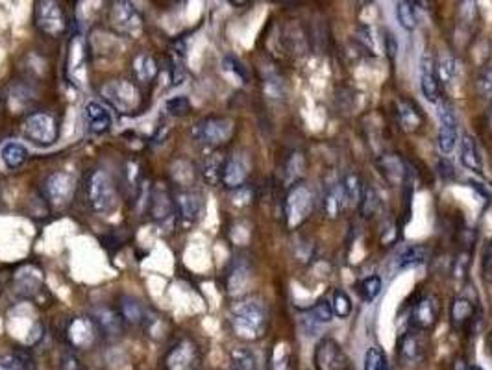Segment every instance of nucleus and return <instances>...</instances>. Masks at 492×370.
Instances as JSON below:
<instances>
[{"instance_id":"obj_1","label":"nucleus","mask_w":492,"mask_h":370,"mask_svg":"<svg viewBox=\"0 0 492 370\" xmlns=\"http://www.w3.org/2000/svg\"><path fill=\"white\" fill-rule=\"evenodd\" d=\"M231 326L241 339H259L267 329V313L254 300L239 302L231 308Z\"/></svg>"},{"instance_id":"obj_28","label":"nucleus","mask_w":492,"mask_h":370,"mask_svg":"<svg viewBox=\"0 0 492 370\" xmlns=\"http://www.w3.org/2000/svg\"><path fill=\"white\" fill-rule=\"evenodd\" d=\"M134 73H135V78L139 80V82H152L156 76H158L159 69H158V61L154 60V56L146 54H137L134 60Z\"/></svg>"},{"instance_id":"obj_50","label":"nucleus","mask_w":492,"mask_h":370,"mask_svg":"<svg viewBox=\"0 0 492 370\" xmlns=\"http://www.w3.org/2000/svg\"><path fill=\"white\" fill-rule=\"evenodd\" d=\"M456 370H468V365H465V361H457Z\"/></svg>"},{"instance_id":"obj_53","label":"nucleus","mask_w":492,"mask_h":370,"mask_svg":"<svg viewBox=\"0 0 492 370\" xmlns=\"http://www.w3.org/2000/svg\"><path fill=\"white\" fill-rule=\"evenodd\" d=\"M0 198H2V189H0Z\"/></svg>"},{"instance_id":"obj_32","label":"nucleus","mask_w":492,"mask_h":370,"mask_svg":"<svg viewBox=\"0 0 492 370\" xmlns=\"http://www.w3.org/2000/svg\"><path fill=\"white\" fill-rule=\"evenodd\" d=\"M396 19L403 30H414L417 28V8H414L413 2L409 0H403V2H398L396 4Z\"/></svg>"},{"instance_id":"obj_36","label":"nucleus","mask_w":492,"mask_h":370,"mask_svg":"<svg viewBox=\"0 0 492 370\" xmlns=\"http://www.w3.org/2000/svg\"><path fill=\"white\" fill-rule=\"evenodd\" d=\"M333 316L331 302H328V300H318L315 305H311L307 310V319L315 324H328Z\"/></svg>"},{"instance_id":"obj_20","label":"nucleus","mask_w":492,"mask_h":370,"mask_svg":"<svg viewBox=\"0 0 492 370\" xmlns=\"http://www.w3.org/2000/svg\"><path fill=\"white\" fill-rule=\"evenodd\" d=\"M150 215L154 220H159V222L174 215V196H170L169 189L165 187L163 183H158V187L150 194Z\"/></svg>"},{"instance_id":"obj_17","label":"nucleus","mask_w":492,"mask_h":370,"mask_svg":"<svg viewBox=\"0 0 492 370\" xmlns=\"http://www.w3.org/2000/svg\"><path fill=\"white\" fill-rule=\"evenodd\" d=\"M174 213L183 224H195L202 213V196L191 189H180L174 194Z\"/></svg>"},{"instance_id":"obj_43","label":"nucleus","mask_w":492,"mask_h":370,"mask_svg":"<svg viewBox=\"0 0 492 370\" xmlns=\"http://www.w3.org/2000/svg\"><path fill=\"white\" fill-rule=\"evenodd\" d=\"M387 369V359L382 348L372 346L365 354V370H385Z\"/></svg>"},{"instance_id":"obj_29","label":"nucleus","mask_w":492,"mask_h":370,"mask_svg":"<svg viewBox=\"0 0 492 370\" xmlns=\"http://www.w3.org/2000/svg\"><path fill=\"white\" fill-rule=\"evenodd\" d=\"M347 206V196H344V191L340 187V183H335L329 187V191L324 196V209H326V215L329 219H337L340 215V211L344 209Z\"/></svg>"},{"instance_id":"obj_26","label":"nucleus","mask_w":492,"mask_h":370,"mask_svg":"<svg viewBox=\"0 0 492 370\" xmlns=\"http://www.w3.org/2000/svg\"><path fill=\"white\" fill-rule=\"evenodd\" d=\"M28 150H26L25 145H21V143H15V141H10L6 145L2 146V150H0V158H2V163L6 165L8 169H19V167H23L26 163V159H28Z\"/></svg>"},{"instance_id":"obj_18","label":"nucleus","mask_w":492,"mask_h":370,"mask_svg":"<svg viewBox=\"0 0 492 370\" xmlns=\"http://www.w3.org/2000/svg\"><path fill=\"white\" fill-rule=\"evenodd\" d=\"M84 122L87 132L93 135H104L111 130V115L108 108H104L102 104L97 100H89L84 106Z\"/></svg>"},{"instance_id":"obj_35","label":"nucleus","mask_w":492,"mask_h":370,"mask_svg":"<svg viewBox=\"0 0 492 370\" xmlns=\"http://www.w3.org/2000/svg\"><path fill=\"white\" fill-rule=\"evenodd\" d=\"M358 292L365 302H374L382 292V278L379 276H368V278L361 279L358 284Z\"/></svg>"},{"instance_id":"obj_39","label":"nucleus","mask_w":492,"mask_h":370,"mask_svg":"<svg viewBox=\"0 0 492 370\" xmlns=\"http://www.w3.org/2000/svg\"><path fill=\"white\" fill-rule=\"evenodd\" d=\"M437 71H438V78L444 80L446 84L454 80L456 76V71H457V61L456 58L448 52H444L437 61Z\"/></svg>"},{"instance_id":"obj_52","label":"nucleus","mask_w":492,"mask_h":370,"mask_svg":"<svg viewBox=\"0 0 492 370\" xmlns=\"http://www.w3.org/2000/svg\"><path fill=\"white\" fill-rule=\"evenodd\" d=\"M491 124H492V110H491Z\"/></svg>"},{"instance_id":"obj_19","label":"nucleus","mask_w":492,"mask_h":370,"mask_svg":"<svg viewBox=\"0 0 492 370\" xmlns=\"http://www.w3.org/2000/svg\"><path fill=\"white\" fill-rule=\"evenodd\" d=\"M250 174V163L243 154H233L226 158L222 169V183L230 189H241Z\"/></svg>"},{"instance_id":"obj_14","label":"nucleus","mask_w":492,"mask_h":370,"mask_svg":"<svg viewBox=\"0 0 492 370\" xmlns=\"http://www.w3.org/2000/svg\"><path fill=\"white\" fill-rule=\"evenodd\" d=\"M425 352H427V337L425 332H419V329H409L406 335L401 337L400 348V359L406 365H419L424 361Z\"/></svg>"},{"instance_id":"obj_5","label":"nucleus","mask_w":492,"mask_h":370,"mask_svg":"<svg viewBox=\"0 0 492 370\" xmlns=\"http://www.w3.org/2000/svg\"><path fill=\"white\" fill-rule=\"evenodd\" d=\"M37 30L49 37H61L69 28V19L65 8L60 2L54 0H43L36 4V13H34Z\"/></svg>"},{"instance_id":"obj_30","label":"nucleus","mask_w":492,"mask_h":370,"mask_svg":"<svg viewBox=\"0 0 492 370\" xmlns=\"http://www.w3.org/2000/svg\"><path fill=\"white\" fill-rule=\"evenodd\" d=\"M450 315H452V324H454V328H462V326L472 319V315H474V303L462 297L454 298Z\"/></svg>"},{"instance_id":"obj_10","label":"nucleus","mask_w":492,"mask_h":370,"mask_svg":"<svg viewBox=\"0 0 492 370\" xmlns=\"http://www.w3.org/2000/svg\"><path fill=\"white\" fill-rule=\"evenodd\" d=\"M316 370H352V361L335 339H323L313 356Z\"/></svg>"},{"instance_id":"obj_31","label":"nucleus","mask_w":492,"mask_h":370,"mask_svg":"<svg viewBox=\"0 0 492 370\" xmlns=\"http://www.w3.org/2000/svg\"><path fill=\"white\" fill-rule=\"evenodd\" d=\"M425 259H427V250H425V246H422V244L408 246V248L398 255V270L417 267V265H424Z\"/></svg>"},{"instance_id":"obj_24","label":"nucleus","mask_w":492,"mask_h":370,"mask_svg":"<svg viewBox=\"0 0 492 370\" xmlns=\"http://www.w3.org/2000/svg\"><path fill=\"white\" fill-rule=\"evenodd\" d=\"M398 119H400V126L406 130V132H417L420 126H422V113H420V108H417L413 102L409 100H400L398 102Z\"/></svg>"},{"instance_id":"obj_6","label":"nucleus","mask_w":492,"mask_h":370,"mask_svg":"<svg viewBox=\"0 0 492 370\" xmlns=\"http://www.w3.org/2000/svg\"><path fill=\"white\" fill-rule=\"evenodd\" d=\"M23 135L37 146L54 145L60 135L58 121L54 119V115H50L47 111L30 113L23 122Z\"/></svg>"},{"instance_id":"obj_8","label":"nucleus","mask_w":492,"mask_h":370,"mask_svg":"<svg viewBox=\"0 0 492 370\" xmlns=\"http://www.w3.org/2000/svg\"><path fill=\"white\" fill-rule=\"evenodd\" d=\"M111 28L124 37H137L143 32V17L132 2H115L110 10Z\"/></svg>"},{"instance_id":"obj_12","label":"nucleus","mask_w":492,"mask_h":370,"mask_svg":"<svg viewBox=\"0 0 492 370\" xmlns=\"http://www.w3.org/2000/svg\"><path fill=\"white\" fill-rule=\"evenodd\" d=\"M437 115L441 128H438V148L443 154H452L459 141V121L454 108L448 102H441L437 106Z\"/></svg>"},{"instance_id":"obj_42","label":"nucleus","mask_w":492,"mask_h":370,"mask_svg":"<svg viewBox=\"0 0 492 370\" xmlns=\"http://www.w3.org/2000/svg\"><path fill=\"white\" fill-rule=\"evenodd\" d=\"M305 161L302 154H292L291 159L287 161V183L292 187V183L304 174Z\"/></svg>"},{"instance_id":"obj_33","label":"nucleus","mask_w":492,"mask_h":370,"mask_svg":"<svg viewBox=\"0 0 492 370\" xmlns=\"http://www.w3.org/2000/svg\"><path fill=\"white\" fill-rule=\"evenodd\" d=\"M224 161L226 158L219 156V154H213L209 158L204 161V178L211 185H217L219 182H222V169H224Z\"/></svg>"},{"instance_id":"obj_46","label":"nucleus","mask_w":492,"mask_h":370,"mask_svg":"<svg viewBox=\"0 0 492 370\" xmlns=\"http://www.w3.org/2000/svg\"><path fill=\"white\" fill-rule=\"evenodd\" d=\"M383 50H385V56L390 61L395 60L396 54H398V39L390 30L383 32Z\"/></svg>"},{"instance_id":"obj_47","label":"nucleus","mask_w":492,"mask_h":370,"mask_svg":"<svg viewBox=\"0 0 492 370\" xmlns=\"http://www.w3.org/2000/svg\"><path fill=\"white\" fill-rule=\"evenodd\" d=\"M82 49H84V43H82V39L80 37H74L73 43H71V56H76V50H80L82 52ZM84 63V54L78 56L76 58V61H69V71H76L78 69V65H82Z\"/></svg>"},{"instance_id":"obj_34","label":"nucleus","mask_w":492,"mask_h":370,"mask_svg":"<svg viewBox=\"0 0 492 370\" xmlns=\"http://www.w3.org/2000/svg\"><path fill=\"white\" fill-rule=\"evenodd\" d=\"M230 359L233 370H257V359L248 348H235L230 354Z\"/></svg>"},{"instance_id":"obj_2","label":"nucleus","mask_w":492,"mask_h":370,"mask_svg":"<svg viewBox=\"0 0 492 370\" xmlns=\"http://www.w3.org/2000/svg\"><path fill=\"white\" fill-rule=\"evenodd\" d=\"M85 202L98 215L111 213L117 207V189L104 169H93L85 180Z\"/></svg>"},{"instance_id":"obj_38","label":"nucleus","mask_w":492,"mask_h":370,"mask_svg":"<svg viewBox=\"0 0 492 370\" xmlns=\"http://www.w3.org/2000/svg\"><path fill=\"white\" fill-rule=\"evenodd\" d=\"M476 91L481 98H492V65H483L476 76Z\"/></svg>"},{"instance_id":"obj_7","label":"nucleus","mask_w":492,"mask_h":370,"mask_svg":"<svg viewBox=\"0 0 492 370\" xmlns=\"http://www.w3.org/2000/svg\"><path fill=\"white\" fill-rule=\"evenodd\" d=\"M200 348L189 337L178 339L165 356V370H198L200 369Z\"/></svg>"},{"instance_id":"obj_9","label":"nucleus","mask_w":492,"mask_h":370,"mask_svg":"<svg viewBox=\"0 0 492 370\" xmlns=\"http://www.w3.org/2000/svg\"><path fill=\"white\" fill-rule=\"evenodd\" d=\"M43 191L52 206L65 207L73 200L74 191H76V180L67 170H56L45 180Z\"/></svg>"},{"instance_id":"obj_49","label":"nucleus","mask_w":492,"mask_h":370,"mask_svg":"<svg viewBox=\"0 0 492 370\" xmlns=\"http://www.w3.org/2000/svg\"><path fill=\"white\" fill-rule=\"evenodd\" d=\"M441 174H443L444 180H448V178H454L456 174V170H454V165L448 161V159H441Z\"/></svg>"},{"instance_id":"obj_15","label":"nucleus","mask_w":492,"mask_h":370,"mask_svg":"<svg viewBox=\"0 0 492 370\" xmlns=\"http://www.w3.org/2000/svg\"><path fill=\"white\" fill-rule=\"evenodd\" d=\"M420 89L425 100L437 102L441 97V78H438L437 61L432 52H424L420 60Z\"/></svg>"},{"instance_id":"obj_44","label":"nucleus","mask_w":492,"mask_h":370,"mask_svg":"<svg viewBox=\"0 0 492 370\" xmlns=\"http://www.w3.org/2000/svg\"><path fill=\"white\" fill-rule=\"evenodd\" d=\"M222 67L224 71L231 73L237 80H241V84H246L248 82V73H246V67H244L243 63L235 58V56H226L224 60H222Z\"/></svg>"},{"instance_id":"obj_16","label":"nucleus","mask_w":492,"mask_h":370,"mask_svg":"<svg viewBox=\"0 0 492 370\" xmlns=\"http://www.w3.org/2000/svg\"><path fill=\"white\" fill-rule=\"evenodd\" d=\"M98 326L97 322L89 319V316H76L73 321L69 322L67 328V340L69 345L74 346V348H87L95 343V339L98 337Z\"/></svg>"},{"instance_id":"obj_13","label":"nucleus","mask_w":492,"mask_h":370,"mask_svg":"<svg viewBox=\"0 0 492 370\" xmlns=\"http://www.w3.org/2000/svg\"><path fill=\"white\" fill-rule=\"evenodd\" d=\"M438 316H441V302L435 294H424L419 298V302L414 303L411 310V329L419 332H430L435 328Z\"/></svg>"},{"instance_id":"obj_4","label":"nucleus","mask_w":492,"mask_h":370,"mask_svg":"<svg viewBox=\"0 0 492 370\" xmlns=\"http://www.w3.org/2000/svg\"><path fill=\"white\" fill-rule=\"evenodd\" d=\"M100 95L121 113H134L141 106L139 87L132 80H110L100 87Z\"/></svg>"},{"instance_id":"obj_21","label":"nucleus","mask_w":492,"mask_h":370,"mask_svg":"<svg viewBox=\"0 0 492 370\" xmlns=\"http://www.w3.org/2000/svg\"><path fill=\"white\" fill-rule=\"evenodd\" d=\"M93 321L97 322L98 332L104 334L106 337H119L122 335L124 329V321H122L121 313H117L113 310H100L97 315L93 316Z\"/></svg>"},{"instance_id":"obj_41","label":"nucleus","mask_w":492,"mask_h":370,"mask_svg":"<svg viewBox=\"0 0 492 370\" xmlns=\"http://www.w3.org/2000/svg\"><path fill=\"white\" fill-rule=\"evenodd\" d=\"M165 111L169 113L170 117H185L191 111V102H189L187 97H170L167 102H165Z\"/></svg>"},{"instance_id":"obj_27","label":"nucleus","mask_w":492,"mask_h":370,"mask_svg":"<svg viewBox=\"0 0 492 370\" xmlns=\"http://www.w3.org/2000/svg\"><path fill=\"white\" fill-rule=\"evenodd\" d=\"M340 187H342V191H344V196H347L348 206H352V207L361 206L365 185H363L361 178H359L355 172H348L347 176L342 178Z\"/></svg>"},{"instance_id":"obj_37","label":"nucleus","mask_w":492,"mask_h":370,"mask_svg":"<svg viewBox=\"0 0 492 370\" xmlns=\"http://www.w3.org/2000/svg\"><path fill=\"white\" fill-rule=\"evenodd\" d=\"M331 310H333V315L339 319H347L352 313V300L347 291L335 289L333 297H331Z\"/></svg>"},{"instance_id":"obj_22","label":"nucleus","mask_w":492,"mask_h":370,"mask_svg":"<svg viewBox=\"0 0 492 370\" xmlns=\"http://www.w3.org/2000/svg\"><path fill=\"white\" fill-rule=\"evenodd\" d=\"M119 313H121L122 321L130 322L134 326H139V324H145L146 322V308L137 298L126 297V294L121 297V300H119Z\"/></svg>"},{"instance_id":"obj_51","label":"nucleus","mask_w":492,"mask_h":370,"mask_svg":"<svg viewBox=\"0 0 492 370\" xmlns=\"http://www.w3.org/2000/svg\"><path fill=\"white\" fill-rule=\"evenodd\" d=\"M468 370H485L481 365H472V367H468Z\"/></svg>"},{"instance_id":"obj_48","label":"nucleus","mask_w":492,"mask_h":370,"mask_svg":"<svg viewBox=\"0 0 492 370\" xmlns=\"http://www.w3.org/2000/svg\"><path fill=\"white\" fill-rule=\"evenodd\" d=\"M61 369L63 370H80V361L73 354H63L61 356Z\"/></svg>"},{"instance_id":"obj_3","label":"nucleus","mask_w":492,"mask_h":370,"mask_svg":"<svg viewBox=\"0 0 492 370\" xmlns=\"http://www.w3.org/2000/svg\"><path fill=\"white\" fill-rule=\"evenodd\" d=\"M235 124L228 117H204L191 130L196 143L206 146H222L231 139Z\"/></svg>"},{"instance_id":"obj_40","label":"nucleus","mask_w":492,"mask_h":370,"mask_svg":"<svg viewBox=\"0 0 492 370\" xmlns=\"http://www.w3.org/2000/svg\"><path fill=\"white\" fill-rule=\"evenodd\" d=\"M377 207H379V196H377L376 189L371 187V185H365L363 200H361V213H363V217H365V219L372 217V215L377 211Z\"/></svg>"},{"instance_id":"obj_11","label":"nucleus","mask_w":492,"mask_h":370,"mask_svg":"<svg viewBox=\"0 0 492 370\" xmlns=\"http://www.w3.org/2000/svg\"><path fill=\"white\" fill-rule=\"evenodd\" d=\"M311 209H313V194L309 187L305 185H292L285 200V215L287 224L291 228H296L309 217Z\"/></svg>"},{"instance_id":"obj_45","label":"nucleus","mask_w":492,"mask_h":370,"mask_svg":"<svg viewBox=\"0 0 492 370\" xmlns=\"http://www.w3.org/2000/svg\"><path fill=\"white\" fill-rule=\"evenodd\" d=\"M0 370H28V361L21 354H10L0 358Z\"/></svg>"},{"instance_id":"obj_25","label":"nucleus","mask_w":492,"mask_h":370,"mask_svg":"<svg viewBox=\"0 0 492 370\" xmlns=\"http://www.w3.org/2000/svg\"><path fill=\"white\" fill-rule=\"evenodd\" d=\"M377 167L382 170L383 176L387 178L393 185L403 182L406 172H408L403 161L398 156H395V154H389V156H383V158L377 159Z\"/></svg>"},{"instance_id":"obj_23","label":"nucleus","mask_w":492,"mask_h":370,"mask_svg":"<svg viewBox=\"0 0 492 370\" xmlns=\"http://www.w3.org/2000/svg\"><path fill=\"white\" fill-rule=\"evenodd\" d=\"M459 161L468 170H474V172L483 170V159H481L480 150L476 146V141L470 135H462L461 146H459Z\"/></svg>"}]
</instances>
